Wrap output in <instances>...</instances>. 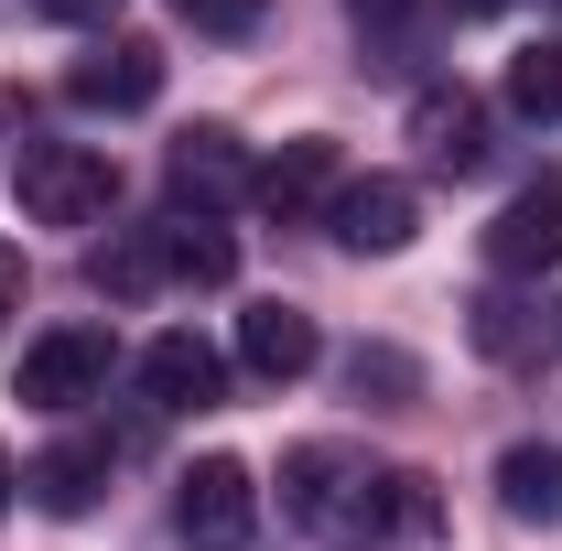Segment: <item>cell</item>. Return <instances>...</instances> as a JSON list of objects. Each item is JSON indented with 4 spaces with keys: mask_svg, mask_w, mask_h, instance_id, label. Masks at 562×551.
<instances>
[{
    "mask_svg": "<svg viewBox=\"0 0 562 551\" xmlns=\"http://www.w3.org/2000/svg\"><path fill=\"white\" fill-rule=\"evenodd\" d=\"M281 497H292V519L314 530V541L336 551H379L390 530H432V476H379V465H357L347 443H303V454H281Z\"/></svg>",
    "mask_w": 562,
    "mask_h": 551,
    "instance_id": "6da1fadb",
    "label": "cell"
},
{
    "mask_svg": "<svg viewBox=\"0 0 562 551\" xmlns=\"http://www.w3.org/2000/svg\"><path fill=\"white\" fill-rule=\"evenodd\" d=\"M11 184H22V216L33 227H98V216L120 206V162L87 151V140H33L11 162Z\"/></svg>",
    "mask_w": 562,
    "mask_h": 551,
    "instance_id": "7a4b0ae2",
    "label": "cell"
},
{
    "mask_svg": "<svg viewBox=\"0 0 562 551\" xmlns=\"http://www.w3.org/2000/svg\"><path fill=\"white\" fill-rule=\"evenodd\" d=\"M173 530L195 551H249V530H260V476H249L238 454L184 465V476H173Z\"/></svg>",
    "mask_w": 562,
    "mask_h": 551,
    "instance_id": "3957f363",
    "label": "cell"
},
{
    "mask_svg": "<svg viewBox=\"0 0 562 551\" xmlns=\"http://www.w3.org/2000/svg\"><path fill=\"white\" fill-rule=\"evenodd\" d=\"M11 390L33 401V412H76V401H98L109 390V336L98 325H55V336L22 346V368H11Z\"/></svg>",
    "mask_w": 562,
    "mask_h": 551,
    "instance_id": "277c9868",
    "label": "cell"
},
{
    "mask_svg": "<svg viewBox=\"0 0 562 551\" xmlns=\"http://www.w3.org/2000/svg\"><path fill=\"white\" fill-rule=\"evenodd\" d=\"M325 227L347 238L357 260H390V249H412L422 195L401 184V173H347V184H336V206H325Z\"/></svg>",
    "mask_w": 562,
    "mask_h": 551,
    "instance_id": "5b68a950",
    "label": "cell"
},
{
    "mask_svg": "<svg viewBox=\"0 0 562 551\" xmlns=\"http://www.w3.org/2000/svg\"><path fill=\"white\" fill-rule=\"evenodd\" d=\"M66 98L76 109H151V98H162V44H140V33L87 44V55L66 66Z\"/></svg>",
    "mask_w": 562,
    "mask_h": 551,
    "instance_id": "8992f818",
    "label": "cell"
},
{
    "mask_svg": "<svg viewBox=\"0 0 562 551\" xmlns=\"http://www.w3.org/2000/svg\"><path fill=\"white\" fill-rule=\"evenodd\" d=\"M487 260H497V271H562V173L519 184V195L497 206V227H487Z\"/></svg>",
    "mask_w": 562,
    "mask_h": 551,
    "instance_id": "52a82bcc",
    "label": "cell"
},
{
    "mask_svg": "<svg viewBox=\"0 0 562 551\" xmlns=\"http://www.w3.org/2000/svg\"><path fill=\"white\" fill-rule=\"evenodd\" d=\"M216 390H227V368H216V346L206 336H151L140 346V401L151 412H216Z\"/></svg>",
    "mask_w": 562,
    "mask_h": 551,
    "instance_id": "ba28073f",
    "label": "cell"
},
{
    "mask_svg": "<svg viewBox=\"0 0 562 551\" xmlns=\"http://www.w3.org/2000/svg\"><path fill=\"white\" fill-rule=\"evenodd\" d=\"M314 357H325V336H314L303 303H249V314H238V368H249V379L281 390V379H303Z\"/></svg>",
    "mask_w": 562,
    "mask_h": 551,
    "instance_id": "9c48e42d",
    "label": "cell"
},
{
    "mask_svg": "<svg viewBox=\"0 0 562 551\" xmlns=\"http://www.w3.org/2000/svg\"><path fill=\"white\" fill-rule=\"evenodd\" d=\"M336 184H347L336 140H281V162H260V173H249V195H260L271 216H314V206H336Z\"/></svg>",
    "mask_w": 562,
    "mask_h": 551,
    "instance_id": "30bf717a",
    "label": "cell"
},
{
    "mask_svg": "<svg viewBox=\"0 0 562 551\" xmlns=\"http://www.w3.org/2000/svg\"><path fill=\"white\" fill-rule=\"evenodd\" d=\"M412 140H422V162L476 173V162H487V109H476L465 87H422L412 98Z\"/></svg>",
    "mask_w": 562,
    "mask_h": 551,
    "instance_id": "8fae6325",
    "label": "cell"
},
{
    "mask_svg": "<svg viewBox=\"0 0 562 551\" xmlns=\"http://www.w3.org/2000/svg\"><path fill=\"white\" fill-rule=\"evenodd\" d=\"M497 508L519 530H562V443H508L497 454Z\"/></svg>",
    "mask_w": 562,
    "mask_h": 551,
    "instance_id": "7c38bea8",
    "label": "cell"
},
{
    "mask_svg": "<svg viewBox=\"0 0 562 551\" xmlns=\"http://www.w3.org/2000/svg\"><path fill=\"white\" fill-rule=\"evenodd\" d=\"M22 486H33V508H44V519H87V508H98V486H109V443H87V432H76V443H55Z\"/></svg>",
    "mask_w": 562,
    "mask_h": 551,
    "instance_id": "4fadbf2b",
    "label": "cell"
},
{
    "mask_svg": "<svg viewBox=\"0 0 562 551\" xmlns=\"http://www.w3.org/2000/svg\"><path fill=\"white\" fill-rule=\"evenodd\" d=\"M238 184H249V162H238V140H227V131H184V140H173V195H184L195 216H216Z\"/></svg>",
    "mask_w": 562,
    "mask_h": 551,
    "instance_id": "5bb4252c",
    "label": "cell"
},
{
    "mask_svg": "<svg viewBox=\"0 0 562 551\" xmlns=\"http://www.w3.org/2000/svg\"><path fill=\"white\" fill-rule=\"evenodd\" d=\"M87 281H98V292H120V303H140L151 281H173V260H162V227H131V238L87 249Z\"/></svg>",
    "mask_w": 562,
    "mask_h": 551,
    "instance_id": "9a60e30c",
    "label": "cell"
},
{
    "mask_svg": "<svg viewBox=\"0 0 562 551\" xmlns=\"http://www.w3.org/2000/svg\"><path fill=\"white\" fill-rule=\"evenodd\" d=\"M162 260H173V281H227L238 271V238L216 216H162Z\"/></svg>",
    "mask_w": 562,
    "mask_h": 551,
    "instance_id": "2e32d148",
    "label": "cell"
},
{
    "mask_svg": "<svg viewBox=\"0 0 562 551\" xmlns=\"http://www.w3.org/2000/svg\"><path fill=\"white\" fill-rule=\"evenodd\" d=\"M508 109H519V120H562V44L508 55Z\"/></svg>",
    "mask_w": 562,
    "mask_h": 551,
    "instance_id": "e0dca14e",
    "label": "cell"
},
{
    "mask_svg": "<svg viewBox=\"0 0 562 551\" xmlns=\"http://www.w3.org/2000/svg\"><path fill=\"white\" fill-rule=\"evenodd\" d=\"M476 346H487V357H530V346H541V325H530V303H508V292H487V303H476Z\"/></svg>",
    "mask_w": 562,
    "mask_h": 551,
    "instance_id": "ac0fdd59",
    "label": "cell"
},
{
    "mask_svg": "<svg viewBox=\"0 0 562 551\" xmlns=\"http://www.w3.org/2000/svg\"><path fill=\"white\" fill-rule=\"evenodd\" d=\"M173 11H184L195 33H249V22H260L271 0H173Z\"/></svg>",
    "mask_w": 562,
    "mask_h": 551,
    "instance_id": "d6986e66",
    "label": "cell"
},
{
    "mask_svg": "<svg viewBox=\"0 0 562 551\" xmlns=\"http://www.w3.org/2000/svg\"><path fill=\"white\" fill-rule=\"evenodd\" d=\"M357 390H412V357H390V346L368 357V346H357Z\"/></svg>",
    "mask_w": 562,
    "mask_h": 551,
    "instance_id": "ffe728a7",
    "label": "cell"
},
{
    "mask_svg": "<svg viewBox=\"0 0 562 551\" xmlns=\"http://www.w3.org/2000/svg\"><path fill=\"white\" fill-rule=\"evenodd\" d=\"M347 11H357V22H368V33H390V22H412L422 0H347Z\"/></svg>",
    "mask_w": 562,
    "mask_h": 551,
    "instance_id": "44dd1931",
    "label": "cell"
},
{
    "mask_svg": "<svg viewBox=\"0 0 562 551\" xmlns=\"http://www.w3.org/2000/svg\"><path fill=\"white\" fill-rule=\"evenodd\" d=\"M44 22H98V11H120V0H33Z\"/></svg>",
    "mask_w": 562,
    "mask_h": 551,
    "instance_id": "7402d4cb",
    "label": "cell"
},
{
    "mask_svg": "<svg viewBox=\"0 0 562 551\" xmlns=\"http://www.w3.org/2000/svg\"><path fill=\"white\" fill-rule=\"evenodd\" d=\"M22 303V249H0V314Z\"/></svg>",
    "mask_w": 562,
    "mask_h": 551,
    "instance_id": "603a6c76",
    "label": "cell"
},
{
    "mask_svg": "<svg viewBox=\"0 0 562 551\" xmlns=\"http://www.w3.org/2000/svg\"><path fill=\"white\" fill-rule=\"evenodd\" d=\"M11 120H22V98H11V87H0V131H11Z\"/></svg>",
    "mask_w": 562,
    "mask_h": 551,
    "instance_id": "cb8c5ba5",
    "label": "cell"
},
{
    "mask_svg": "<svg viewBox=\"0 0 562 551\" xmlns=\"http://www.w3.org/2000/svg\"><path fill=\"white\" fill-rule=\"evenodd\" d=\"M11 486H22V476H11V454H0V508H11Z\"/></svg>",
    "mask_w": 562,
    "mask_h": 551,
    "instance_id": "d4e9b609",
    "label": "cell"
},
{
    "mask_svg": "<svg viewBox=\"0 0 562 551\" xmlns=\"http://www.w3.org/2000/svg\"><path fill=\"white\" fill-rule=\"evenodd\" d=\"M454 11H508V0H454Z\"/></svg>",
    "mask_w": 562,
    "mask_h": 551,
    "instance_id": "484cf974",
    "label": "cell"
}]
</instances>
